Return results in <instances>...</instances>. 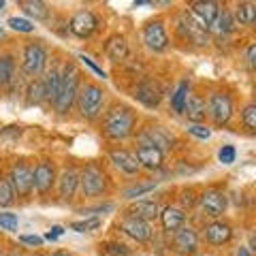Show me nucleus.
<instances>
[{"label":"nucleus","instance_id":"1","mask_svg":"<svg viewBox=\"0 0 256 256\" xmlns=\"http://www.w3.org/2000/svg\"><path fill=\"white\" fill-rule=\"evenodd\" d=\"M134 126H137V114H134V109L128 105H116L102 118L100 130L105 134V139L109 141H124L128 137H132Z\"/></svg>","mask_w":256,"mask_h":256},{"label":"nucleus","instance_id":"2","mask_svg":"<svg viewBox=\"0 0 256 256\" xmlns=\"http://www.w3.org/2000/svg\"><path fill=\"white\" fill-rule=\"evenodd\" d=\"M79 86H82V73H79L75 62H66L64 68L60 70V90L56 100L52 102L54 109L58 111L60 116H66L70 109H73L75 100H77V92Z\"/></svg>","mask_w":256,"mask_h":256},{"label":"nucleus","instance_id":"3","mask_svg":"<svg viewBox=\"0 0 256 256\" xmlns=\"http://www.w3.org/2000/svg\"><path fill=\"white\" fill-rule=\"evenodd\" d=\"M75 102H77L79 116L92 122V120H96L102 114V107H105V90H102V86L94 84V82H86L79 86Z\"/></svg>","mask_w":256,"mask_h":256},{"label":"nucleus","instance_id":"4","mask_svg":"<svg viewBox=\"0 0 256 256\" xmlns=\"http://www.w3.org/2000/svg\"><path fill=\"white\" fill-rule=\"evenodd\" d=\"M47 50L41 41H28L22 50V73L28 79H38L47 70Z\"/></svg>","mask_w":256,"mask_h":256},{"label":"nucleus","instance_id":"5","mask_svg":"<svg viewBox=\"0 0 256 256\" xmlns=\"http://www.w3.org/2000/svg\"><path fill=\"white\" fill-rule=\"evenodd\" d=\"M107 186H109V180H107V173L100 164L90 162L79 171V190H82L84 196L92 198V196L105 194Z\"/></svg>","mask_w":256,"mask_h":256},{"label":"nucleus","instance_id":"6","mask_svg":"<svg viewBox=\"0 0 256 256\" xmlns=\"http://www.w3.org/2000/svg\"><path fill=\"white\" fill-rule=\"evenodd\" d=\"M207 118H212L214 126H226L233 118V98L226 92H212L210 98L205 100Z\"/></svg>","mask_w":256,"mask_h":256},{"label":"nucleus","instance_id":"7","mask_svg":"<svg viewBox=\"0 0 256 256\" xmlns=\"http://www.w3.org/2000/svg\"><path fill=\"white\" fill-rule=\"evenodd\" d=\"M6 180H9L11 188L15 192V196H22V198H28L34 190V184H32V166L28 162H13L9 173H6Z\"/></svg>","mask_w":256,"mask_h":256},{"label":"nucleus","instance_id":"8","mask_svg":"<svg viewBox=\"0 0 256 256\" xmlns=\"http://www.w3.org/2000/svg\"><path fill=\"white\" fill-rule=\"evenodd\" d=\"M196 203L205 212V216H210V218H222V214L228 207V196L220 188H205L196 196Z\"/></svg>","mask_w":256,"mask_h":256},{"label":"nucleus","instance_id":"9","mask_svg":"<svg viewBox=\"0 0 256 256\" xmlns=\"http://www.w3.org/2000/svg\"><path fill=\"white\" fill-rule=\"evenodd\" d=\"M143 43H146L148 50H152L154 54H162L169 50V34H166L164 22L162 20H152L143 26Z\"/></svg>","mask_w":256,"mask_h":256},{"label":"nucleus","instance_id":"10","mask_svg":"<svg viewBox=\"0 0 256 256\" xmlns=\"http://www.w3.org/2000/svg\"><path fill=\"white\" fill-rule=\"evenodd\" d=\"M134 100L141 102L143 107H148V109H156L160 102H162V88H160V84L156 82V79H152V77H143L141 82L134 86Z\"/></svg>","mask_w":256,"mask_h":256},{"label":"nucleus","instance_id":"11","mask_svg":"<svg viewBox=\"0 0 256 256\" xmlns=\"http://www.w3.org/2000/svg\"><path fill=\"white\" fill-rule=\"evenodd\" d=\"M68 32L77 38H90L98 30V18L90 9H79L68 22Z\"/></svg>","mask_w":256,"mask_h":256},{"label":"nucleus","instance_id":"12","mask_svg":"<svg viewBox=\"0 0 256 256\" xmlns=\"http://www.w3.org/2000/svg\"><path fill=\"white\" fill-rule=\"evenodd\" d=\"M178 32H180V36H184V41H190L198 47L210 43V32L198 26L188 11H184L178 18Z\"/></svg>","mask_w":256,"mask_h":256},{"label":"nucleus","instance_id":"13","mask_svg":"<svg viewBox=\"0 0 256 256\" xmlns=\"http://www.w3.org/2000/svg\"><path fill=\"white\" fill-rule=\"evenodd\" d=\"M139 143H150V146L158 148L164 154V152H171L175 148V137L166 128L158 126V124H154V126L150 124L139 132Z\"/></svg>","mask_w":256,"mask_h":256},{"label":"nucleus","instance_id":"14","mask_svg":"<svg viewBox=\"0 0 256 256\" xmlns=\"http://www.w3.org/2000/svg\"><path fill=\"white\" fill-rule=\"evenodd\" d=\"M56 180H58V175H56V164L52 160H41V162H36V166L32 169V184H34V190L41 196L50 194Z\"/></svg>","mask_w":256,"mask_h":256},{"label":"nucleus","instance_id":"15","mask_svg":"<svg viewBox=\"0 0 256 256\" xmlns=\"http://www.w3.org/2000/svg\"><path fill=\"white\" fill-rule=\"evenodd\" d=\"M118 228L122 230L126 237L134 239L137 244H148L150 239H152V233H154V230H152V226H150V222L130 218V216H124V218L120 220Z\"/></svg>","mask_w":256,"mask_h":256},{"label":"nucleus","instance_id":"16","mask_svg":"<svg viewBox=\"0 0 256 256\" xmlns=\"http://www.w3.org/2000/svg\"><path fill=\"white\" fill-rule=\"evenodd\" d=\"M218 11H220V4L214 2V0H194V2L188 4V13L192 15V20L205 30L212 26Z\"/></svg>","mask_w":256,"mask_h":256},{"label":"nucleus","instance_id":"17","mask_svg":"<svg viewBox=\"0 0 256 256\" xmlns=\"http://www.w3.org/2000/svg\"><path fill=\"white\" fill-rule=\"evenodd\" d=\"M173 250L184 256H192L198 250V235L192 226L184 224L182 228H178L173 233Z\"/></svg>","mask_w":256,"mask_h":256},{"label":"nucleus","instance_id":"18","mask_svg":"<svg viewBox=\"0 0 256 256\" xmlns=\"http://www.w3.org/2000/svg\"><path fill=\"white\" fill-rule=\"evenodd\" d=\"M134 158H137L141 169H148V171L162 169V162H164V154L158 148L150 146V143H139L137 152H134Z\"/></svg>","mask_w":256,"mask_h":256},{"label":"nucleus","instance_id":"19","mask_svg":"<svg viewBox=\"0 0 256 256\" xmlns=\"http://www.w3.org/2000/svg\"><path fill=\"white\" fill-rule=\"evenodd\" d=\"M109 160L114 162L116 169H120L124 175H137L141 171V166L137 162V158H134L132 152H128L124 148H114L109 150Z\"/></svg>","mask_w":256,"mask_h":256},{"label":"nucleus","instance_id":"20","mask_svg":"<svg viewBox=\"0 0 256 256\" xmlns=\"http://www.w3.org/2000/svg\"><path fill=\"white\" fill-rule=\"evenodd\" d=\"M205 239L212 246H226L233 239V226L224 220H214L210 224H205Z\"/></svg>","mask_w":256,"mask_h":256},{"label":"nucleus","instance_id":"21","mask_svg":"<svg viewBox=\"0 0 256 256\" xmlns=\"http://www.w3.org/2000/svg\"><path fill=\"white\" fill-rule=\"evenodd\" d=\"M56 182H58V192H60L62 201H73L77 190H79V171L75 169V166L64 169Z\"/></svg>","mask_w":256,"mask_h":256},{"label":"nucleus","instance_id":"22","mask_svg":"<svg viewBox=\"0 0 256 256\" xmlns=\"http://www.w3.org/2000/svg\"><path fill=\"white\" fill-rule=\"evenodd\" d=\"M235 28H237V24L233 20V13H230V9H226V6H222L218 15H216V20L212 22V26L207 28V32H212V34L218 38H226L233 34Z\"/></svg>","mask_w":256,"mask_h":256},{"label":"nucleus","instance_id":"23","mask_svg":"<svg viewBox=\"0 0 256 256\" xmlns=\"http://www.w3.org/2000/svg\"><path fill=\"white\" fill-rule=\"evenodd\" d=\"M158 218L166 233H175V230L186 224V212H184L180 205H166L164 210H160Z\"/></svg>","mask_w":256,"mask_h":256},{"label":"nucleus","instance_id":"24","mask_svg":"<svg viewBox=\"0 0 256 256\" xmlns=\"http://www.w3.org/2000/svg\"><path fill=\"white\" fill-rule=\"evenodd\" d=\"M188 118L190 124H205L207 118V107H205V98L198 94H190L186 100V107H184V114Z\"/></svg>","mask_w":256,"mask_h":256},{"label":"nucleus","instance_id":"25","mask_svg":"<svg viewBox=\"0 0 256 256\" xmlns=\"http://www.w3.org/2000/svg\"><path fill=\"white\" fill-rule=\"evenodd\" d=\"M160 214V205L156 201H148V198H141V201H134L130 207L126 210V216L130 218H137V220H156Z\"/></svg>","mask_w":256,"mask_h":256},{"label":"nucleus","instance_id":"26","mask_svg":"<svg viewBox=\"0 0 256 256\" xmlns=\"http://www.w3.org/2000/svg\"><path fill=\"white\" fill-rule=\"evenodd\" d=\"M105 56L111 62H122L128 56V41L124 34H111L105 41Z\"/></svg>","mask_w":256,"mask_h":256},{"label":"nucleus","instance_id":"27","mask_svg":"<svg viewBox=\"0 0 256 256\" xmlns=\"http://www.w3.org/2000/svg\"><path fill=\"white\" fill-rule=\"evenodd\" d=\"M41 82L45 88V102H54L56 96H58V90H60V68L58 66L47 68L41 77Z\"/></svg>","mask_w":256,"mask_h":256},{"label":"nucleus","instance_id":"28","mask_svg":"<svg viewBox=\"0 0 256 256\" xmlns=\"http://www.w3.org/2000/svg\"><path fill=\"white\" fill-rule=\"evenodd\" d=\"M18 79V66L11 54L0 56V88H11Z\"/></svg>","mask_w":256,"mask_h":256},{"label":"nucleus","instance_id":"29","mask_svg":"<svg viewBox=\"0 0 256 256\" xmlns=\"http://www.w3.org/2000/svg\"><path fill=\"white\" fill-rule=\"evenodd\" d=\"M20 6L24 9V13L30 18V22H45L50 20V13L52 9L47 6L45 2H41V0H20Z\"/></svg>","mask_w":256,"mask_h":256},{"label":"nucleus","instance_id":"30","mask_svg":"<svg viewBox=\"0 0 256 256\" xmlns=\"http://www.w3.org/2000/svg\"><path fill=\"white\" fill-rule=\"evenodd\" d=\"M188 96H190V82L188 79H182V82L178 84V88L173 90V94L169 96V105L178 116L184 114V107H186Z\"/></svg>","mask_w":256,"mask_h":256},{"label":"nucleus","instance_id":"31","mask_svg":"<svg viewBox=\"0 0 256 256\" xmlns=\"http://www.w3.org/2000/svg\"><path fill=\"white\" fill-rule=\"evenodd\" d=\"M230 13H233V20L237 26H252L256 22V4L254 2H239V4H235V9Z\"/></svg>","mask_w":256,"mask_h":256},{"label":"nucleus","instance_id":"32","mask_svg":"<svg viewBox=\"0 0 256 256\" xmlns=\"http://www.w3.org/2000/svg\"><path fill=\"white\" fill-rule=\"evenodd\" d=\"M41 102H45V88H43L41 77H38V79H32V84L28 86L26 105H41Z\"/></svg>","mask_w":256,"mask_h":256},{"label":"nucleus","instance_id":"33","mask_svg":"<svg viewBox=\"0 0 256 256\" xmlns=\"http://www.w3.org/2000/svg\"><path fill=\"white\" fill-rule=\"evenodd\" d=\"M156 188V182H143V184H132V186H128L122 194L124 198H128V201H134L137 196H143L148 194V192H152Z\"/></svg>","mask_w":256,"mask_h":256},{"label":"nucleus","instance_id":"34","mask_svg":"<svg viewBox=\"0 0 256 256\" xmlns=\"http://www.w3.org/2000/svg\"><path fill=\"white\" fill-rule=\"evenodd\" d=\"M102 226V220L100 218H86V220H79V222H70L68 228L75 230V233H92V230H98Z\"/></svg>","mask_w":256,"mask_h":256},{"label":"nucleus","instance_id":"35","mask_svg":"<svg viewBox=\"0 0 256 256\" xmlns=\"http://www.w3.org/2000/svg\"><path fill=\"white\" fill-rule=\"evenodd\" d=\"M6 26L15 32H24V34H30V32H34V22H30L28 18H18V15H13V18L6 20Z\"/></svg>","mask_w":256,"mask_h":256},{"label":"nucleus","instance_id":"36","mask_svg":"<svg viewBox=\"0 0 256 256\" xmlns=\"http://www.w3.org/2000/svg\"><path fill=\"white\" fill-rule=\"evenodd\" d=\"M18 226H20L18 214H13V212H0V228L6 230V233H18Z\"/></svg>","mask_w":256,"mask_h":256},{"label":"nucleus","instance_id":"37","mask_svg":"<svg viewBox=\"0 0 256 256\" xmlns=\"http://www.w3.org/2000/svg\"><path fill=\"white\" fill-rule=\"evenodd\" d=\"M15 201V192L6 178H0V207H11Z\"/></svg>","mask_w":256,"mask_h":256},{"label":"nucleus","instance_id":"38","mask_svg":"<svg viewBox=\"0 0 256 256\" xmlns=\"http://www.w3.org/2000/svg\"><path fill=\"white\" fill-rule=\"evenodd\" d=\"M242 122H244V126L250 132L256 130V105H254V102H248V105L244 107V111H242Z\"/></svg>","mask_w":256,"mask_h":256},{"label":"nucleus","instance_id":"39","mask_svg":"<svg viewBox=\"0 0 256 256\" xmlns=\"http://www.w3.org/2000/svg\"><path fill=\"white\" fill-rule=\"evenodd\" d=\"M186 130H188L194 139H198V141H207V139L212 137V128L207 126V124H188Z\"/></svg>","mask_w":256,"mask_h":256},{"label":"nucleus","instance_id":"40","mask_svg":"<svg viewBox=\"0 0 256 256\" xmlns=\"http://www.w3.org/2000/svg\"><path fill=\"white\" fill-rule=\"evenodd\" d=\"M218 160L222 164H233L235 160H237V150H235V146H230V143H226V146H222L220 150H218Z\"/></svg>","mask_w":256,"mask_h":256},{"label":"nucleus","instance_id":"41","mask_svg":"<svg viewBox=\"0 0 256 256\" xmlns=\"http://www.w3.org/2000/svg\"><path fill=\"white\" fill-rule=\"evenodd\" d=\"M114 203H98V205H94V207H86V210H82V214L86 216V218H98L100 214H109V212H114Z\"/></svg>","mask_w":256,"mask_h":256},{"label":"nucleus","instance_id":"42","mask_svg":"<svg viewBox=\"0 0 256 256\" xmlns=\"http://www.w3.org/2000/svg\"><path fill=\"white\" fill-rule=\"evenodd\" d=\"M107 252H109L111 256H130V250H128L124 244H118V242L107 244Z\"/></svg>","mask_w":256,"mask_h":256},{"label":"nucleus","instance_id":"43","mask_svg":"<svg viewBox=\"0 0 256 256\" xmlns=\"http://www.w3.org/2000/svg\"><path fill=\"white\" fill-rule=\"evenodd\" d=\"M20 242L22 244H26L30 248H41L45 244V239L41 235H34V233H30V235H20Z\"/></svg>","mask_w":256,"mask_h":256},{"label":"nucleus","instance_id":"44","mask_svg":"<svg viewBox=\"0 0 256 256\" xmlns=\"http://www.w3.org/2000/svg\"><path fill=\"white\" fill-rule=\"evenodd\" d=\"M79 60H82V62L86 64V66H90V68H92V70H94V73L98 75V77H102V79L107 77V73H105V70H102V68H100L98 64H96L92 58H88V56H84V54H79Z\"/></svg>","mask_w":256,"mask_h":256},{"label":"nucleus","instance_id":"45","mask_svg":"<svg viewBox=\"0 0 256 256\" xmlns=\"http://www.w3.org/2000/svg\"><path fill=\"white\" fill-rule=\"evenodd\" d=\"M62 235H64V226H60V224H54V226L45 233L43 239H47V242H56V239H60Z\"/></svg>","mask_w":256,"mask_h":256},{"label":"nucleus","instance_id":"46","mask_svg":"<svg viewBox=\"0 0 256 256\" xmlns=\"http://www.w3.org/2000/svg\"><path fill=\"white\" fill-rule=\"evenodd\" d=\"M246 62H248V66H250V68H254V64H256V43L248 45V50H246Z\"/></svg>","mask_w":256,"mask_h":256},{"label":"nucleus","instance_id":"47","mask_svg":"<svg viewBox=\"0 0 256 256\" xmlns=\"http://www.w3.org/2000/svg\"><path fill=\"white\" fill-rule=\"evenodd\" d=\"M182 203L184 205H194L196 203V196H194V190H184L182 192Z\"/></svg>","mask_w":256,"mask_h":256},{"label":"nucleus","instance_id":"48","mask_svg":"<svg viewBox=\"0 0 256 256\" xmlns=\"http://www.w3.org/2000/svg\"><path fill=\"white\" fill-rule=\"evenodd\" d=\"M235 256H254V254H252V250L248 246H239L235 250Z\"/></svg>","mask_w":256,"mask_h":256},{"label":"nucleus","instance_id":"49","mask_svg":"<svg viewBox=\"0 0 256 256\" xmlns=\"http://www.w3.org/2000/svg\"><path fill=\"white\" fill-rule=\"evenodd\" d=\"M52 256H73V254H70V252H66V250H56Z\"/></svg>","mask_w":256,"mask_h":256},{"label":"nucleus","instance_id":"50","mask_svg":"<svg viewBox=\"0 0 256 256\" xmlns=\"http://www.w3.org/2000/svg\"><path fill=\"white\" fill-rule=\"evenodd\" d=\"M4 38V26H0V41Z\"/></svg>","mask_w":256,"mask_h":256},{"label":"nucleus","instance_id":"51","mask_svg":"<svg viewBox=\"0 0 256 256\" xmlns=\"http://www.w3.org/2000/svg\"><path fill=\"white\" fill-rule=\"evenodd\" d=\"M4 6H6V2H4V0H0V11H2Z\"/></svg>","mask_w":256,"mask_h":256},{"label":"nucleus","instance_id":"52","mask_svg":"<svg viewBox=\"0 0 256 256\" xmlns=\"http://www.w3.org/2000/svg\"><path fill=\"white\" fill-rule=\"evenodd\" d=\"M34 256H45V254H34Z\"/></svg>","mask_w":256,"mask_h":256},{"label":"nucleus","instance_id":"53","mask_svg":"<svg viewBox=\"0 0 256 256\" xmlns=\"http://www.w3.org/2000/svg\"><path fill=\"white\" fill-rule=\"evenodd\" d=\"M0 256H2V250H0Z\"/></svg>","mask_w":256,"mask_h":256},{"label":"nucleus","instance_id":"54","mask_svg":"<svg viewBox=\"0 0 256 256\" xmlns=\"http://www.w3.org/2000/svg\"><path fill=\"white\" fill-rule=\"evenodd\" d=\"M0 178H2V175H0Z\"/></svg>","mask_w":256,"mask_h":256}]
</instances>
